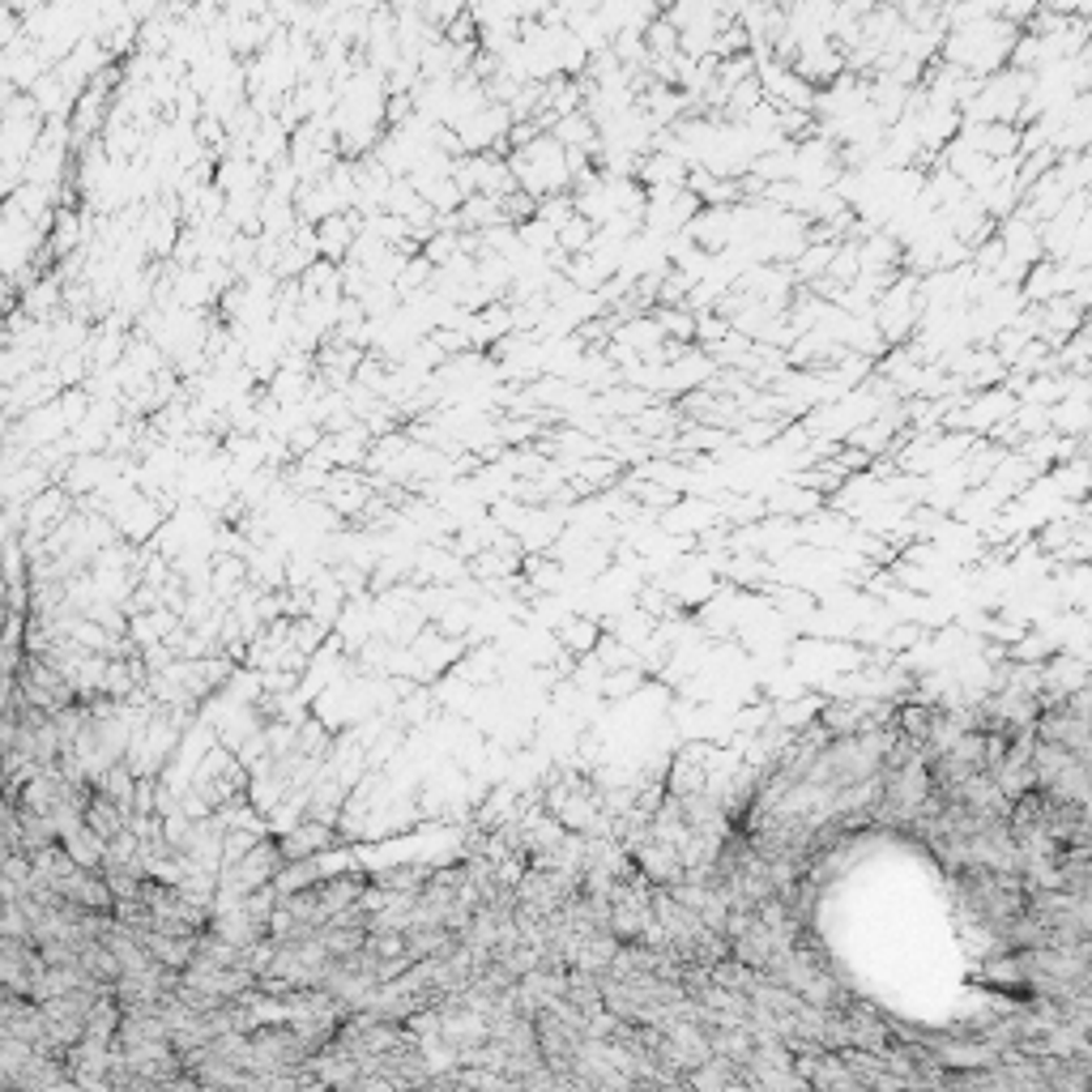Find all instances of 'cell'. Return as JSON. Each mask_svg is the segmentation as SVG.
<instances>
[{
  "label": "cell",
  "instance_id": "obj_5",
  "mask_svg": "<svg viewBox=\"0 0 1092 1092\" xmlns=\"http://www.w3.org/2000/svg\"><path fill=\"white\" fill-rule=\"evenodd\" d=\"M760 5H772V9H782V5H786V0H760Z\"/></svg>",
  "mask_w": 1092,
  "mask_h": 1092
},
{
  "label": "cell",
  "instance_id": "obj_1",
  "mask_svg": "<svg viewBox=\"0 0 1092 1092\" xmlns=\"http://www.w3.org/2000/svg\"><path fill=\"white\" fill-rule=\"evenodd\" d=\"M641 35H645V47H649V56H674V52H679V31L670 26V18H666V14H658V18H653V22L641 31Z\"/></svg>",
  "mask_w": 1092,
  "mask_h": 1092
},
{
  "label": "cell",
  "instance_id": "obj_4",
  "mask_svg": "<svg viewBox=\"0 0 1092 1092\" xmlns=\"http://www.w3.org/2000/svg\"><path fill=\"white\" fill-rule=\"evenodd\" d=\"M512 5H517V18H538L551 0H512Z\"/></svg>",
  "mask_w": 1092,
  "mask_h": 1092
},
{
  "label": "cell",
  "instance_id": "obj_3",
  "mask_svg": "<svg viewBox=\"0 0 1092 1092\" xmlns=\"http://www.w3.org/2000/svg\"><path fill=\"white\" fill-rule=\"evenodd\" d=\"M1050 14H1063V18H1088L1092 14V0H1042Z\"/></svg>",
  "mask_w": 1092,
  "mask_h": 1092
},
{
  "label": "cell",
  "instance_id": "obj_2",
  "mask_svg": "<svg viewBox=\"0 0 1092 1092\" xmlns=\"http://www.w3.org/2000/svg\"><path fill=\"white\" fill-rule=\"evenodd\" d=\"M1037 9H1042V0H1003L998 18H1007L1011 26H1020V31H1025V22H1029Z\"/></svg>",
  "mask_w": 1092,
  "mask_h": 1092
}]
</instances>
